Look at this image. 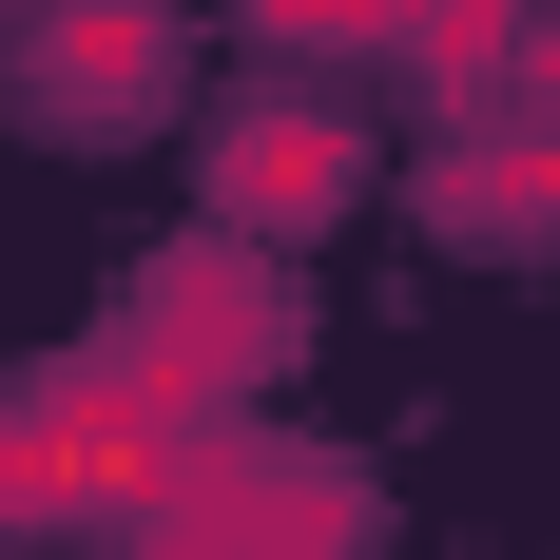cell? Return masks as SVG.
<instances>
[{
  "label": "cell",
  "instance_id": "obj_1",
  "mask_svg": "<svg viewBox=\"0 0 560 560\" xmlns=\"http://www.w3.org/2000/svg\"><path fill=\"white\" fill-rule=\"evenodd\" d=\"M252 368H290V290H271V252H252V232L155 252V271H136V310H116V387L174 425V406H232Z\"/></svg>",
  "mask_w": 560,
  "mask_h": 560
},
{
  "label": "cell",
  "instance_id": "obj_2",
  "mask_svg": "<svg viewBox=\"0 0 560 560\" xmlns=\"http://www.w3.org/2000/svg\"><path fill=\"white\" fill-rule=\"evenodd\" d=\"M155 522H174V560H348V541H368L348 464H310V445H232V425L155 483Z\"/></svg>",
  "mask_w": 560,
  "mask_h": 560
},
{
  "label": "cell",
  "instance_id": "obj_3",
  "mask_svg": "<svg viewBox=\"0 0 560 560\" xmlns=\"http://www.w3.org/2000/svg\"><path fill=\"white\" fill-rule=\"evenodd\" d=\"M155 483H174V464H155V406L116 387V368L0 406V503H20V522H97V503H155Z\"/></svg>",
  "mask_w": 560,
  "mask_h": 560
},
{
  "label": "cell",
  "instance_id": "obj_4",
  "mask_svg": "<svg viewBox=\"0 0 560 560\" xmlns=\"http://www.w3.org/2000/svg\"><path fill=\"white\" fill-rule=\"evenodd\" d=\"M20 97L78 136H136L174 97V0H20Z\"/></svg>",
  "mask_w": 560,
  "mask_h": 560
},
{
  "label": "cell",
  "instance_id": "obj_5",
  "mask_svg": "<svg viewBox=\"0 0 560 560\" xmlns=\"http://www.w3.org/2000/svg\"><path fill=\"white\" fill-rule=\"evenodd\" d=\"M348 174H368V136H348L329 97H252V116L213 136V232H252V252H271V232L329 213Z\"/></svg>",
  "mask_w": 560,
  "mask_h": 560
},
{
  "label": "cell",
  "instance_id": "obj_6",
  "mask_svg": "<svg viewBox=\"0 0 560 560\" xmlns=\"http://www.w3.org/2000/svg\"><path fill=\"white\" fill-rule=\"evenodd\" d=\"M425 213L464 232V252H560V136L522 155V136H464L445 174H425Z\"/></svg>",
  "mask_w": 560,
  "mask_h": 560
},
{
  "label": "cell",
  "instance_id": "obj_7",
  "mask_svg": "<svg viewBox=\"0 0 560 560\" xmlns=\"http://www.w3.org/2000/svg\"><path fill=\"white\" fill-rule=\"evenodd\" d=\"M252 39H290V58L348 39V58H368V39H445V0H252Z\"/></svg>",
  "mask_w": 560,
  "mask_h": 560
}]
</instances>
